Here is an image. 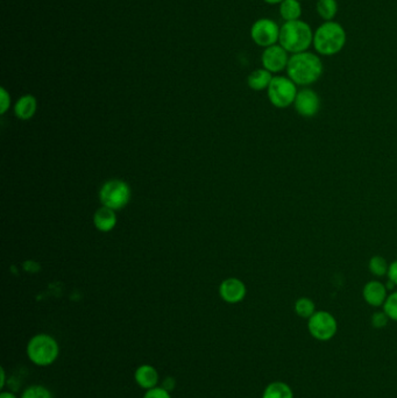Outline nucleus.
<instances>
[{
  "label": "nucleus",
  "mask_w": 397,
  "mask_h": 398,
  "mask_svg": "<svg viewBox=\"0 0 397 398\" xmlns=\"http://www.w3.org/2000/svg\"><path fill=\"white\" fill-rule=\"evenodd\" d=\"M286 71V76L297 87H309L319 80L324 72V65L317 53L308 50L291 55Z\"/></svg>",
  "instance_id": "f257e3e1"
},
{
  "label": "nucleus",
  "mask_w": 397,
  "mask_h": 398,
  "mask_svg": "<svg viewBox=\"0 0 397 398\" xmlns=\"http://www.w3.org/2000/svg\"><path fill=\"white\" fill-rule=\"evenodd\" d=\"M348 34L343 25L332 21H324L313 32V47L319 56H334L344 49Z\"/></svg>",
  "instance_id": "f03ea898"
},
{
  "label": "nucleus",
  "mask_w": 397,
  "mask_h": 398,
  "mask_svg": "<svg viewBox=\"0 0 397 398\" xmlns=\"http://www.w3.org/2000/svg\"><path fill=\"white\" fill-rule=\"evenodd\" d=\"M313 27L304 20H295L283 23L280 30L279 45L291 54L303 53L313 47Z\"/></svg>",
  "instance_id": "7ed1b4c3"
},
{
  "label": "nucleus",
  "mask_w": 397,
  "mask_h": 398,
  "mask_svg": "<svg viewBox=\"0 0 397 398\" xmlns=\"http://www.w3.org/2000/svg\"><path fill=\"white\" fill-rule=\"evenodd\" d=\"M61 349L58 340L47 333L35 334L26 346L28 360L38 367H49L60 357Z\"/></svg>",
  "instance_id": "20e7f679"
},
{
  "label": "nucleus",
  "mask_w": 397,
  "mask_h": 398,
  "mask_svg": "<svg viewBox=\"0 0 397 398\" xmlns=\"http://www.w3.org/2000/svg\"><path fill=\"white\" fill-rule=\"evenodd\" d=\"M298 87L288 76L275 75L267 89L269 102L276 109H288L294 105Z\"/></svg>",
  "instance_id": "39448f33"
},
{
  "label": "nucleus",
  "mask_w": 397,
  "mask_h": 398,
  "mask_svg": "<svg viewBox=\"0 0 397 398\" xmlns=\"http://www.w3.org/2000/svg\"><path fill=\"white\" fill-rule=\"evenodd\" d=\"M131 188L122 179H110L100 190V203L103 206L118 211L131 201Z\"/></svg>",
  "instance_id": "423d86ee"
},
{
  "label": "nucleus",
  "mask_w": 397,
  "mask_h": 398,
  "mask_svg": "<svg viewBox=\"0 0 397 398\" xmlns=\"http://www.w3.org/2000/svg\"><path fill=\"white\" fill-rule=\"evenodd\" d=\"M308 331L318 342H328L338 332V322L332 313L321 310L308 319Z\"/></svg>",
  "instance_id": "0eeeda50"
},
{
  "label": "nucleus",
  "mask_w": 397,
  "mask_h": 398,
  "mask_svg": "<svg viewBox=\"0 0 397 398\" xmlns=\"http://www.w3.org/2000/svg\"><path fill=\"white\" fill-rule=\"evenodd\" d=\"M281 26L271 18H260L251 27V38L256 46L268 48L279 43Z\"/></svg>",
  "instance_id": "6e6552de"
},
{
  "label": "nucleus",
  "mask_w": 397,
  "mask_h": 398,
  "mask_svg": "<svg viewBox=\"0 0 397 398\" xmlns=\"http://www.w3.org/2000/svg\"><path fill=\"white\" fill-rule=\"evenodd\" d=\"M291 54L288 53L281 45L276 43L274 46L264 48L261 55V65L262 68L266 69L268 71L274 74L286 70L288 63H289Z\"/></svg>",
  "instance_id": "1a4fd4ad"
},
{
  "label": "nucleus",
  "mask_w": 397,
  "mask_h": 398,
  "mask_svg": "<svg viewBox=\"0 0 397 398\" xmlns=\"http://www.w3.org/2000/svg\"><path fill=\"white\" fill-rule=\"evenodd\" d=\"M321 105L319 95L311 87H302L301 90H298L297 96L295 99L294 107L301 117H316L321 110Z\"/></svg>",
  "instance_id": "9d476101"
},
{
  "label": "nucleus",
  "mask_w": 397,
  "mask_h": 398,
  "mask_svg": "<svg viewBox=\"0 0 397 398\" xmlns=\"http://www.w3.org/2000/svg\"><path fill=\"white\" fill-rule=\"evenodd\" d=\"M219 295L226 303L238 304L245 300L247 295V288L241 280L231 277L222 282L219 287Z\"/></svg>",
  "instance_id": "9b49d317"
},
{
  "label": "nucleus",
  "mask_w": 397,
  "mask_h": 398,
  "mask_svg": "<svg viewBox=\"0 0 397 398\" xmlns=\"http://www.w3.org/2000/svg\"><path fill=\"white\" fill-rule=\"evenodd\" d=\"M363 300L371 307H383V304H385L387 297H388V290H387L386 285H383L382 282L378 281V280H372V281L367 282L363 289Z\"/></svg>",
  "instance_id": "f8f14e48"
},
{
  "label": "nucleus",
  "mask_w": 397,
  "mask_h": 398,
  "mask_svg": "<svg viewBox=\"0 0 397 398\" xmlns=\"http://www.w3.org/2000/svg\"><path fill=\"white\" fill-rule=\"evenodd\" d=\"M134 381L144 390H149L159 386L160 374L152 364H144L135 369Z\"/></svg>",
  "instance_id": "ddd939ff"
},
{
  "label": "nucleus",
  "mask_w": 397,
  "mask_h": 398,
  "mask_svg": "<svg viewBox=\"0 0 397 398\" xmlns=\"http://www.w3.org/2000/svg\"><path fill=\"white\" fill-rule=\"evenodd\" d=\"M93 224L98 231L104 233L112 231L117 225V214L115 210L106 206L100 208L93 214Z\"/></svg>",
  "instance_id": "4468645a"
},
{
  "label": "nucleus",
  "mask_w": 397,
  "mask_h": 398,
  "mask_svg": "<svg viewBox=\"0 0 397 398\" xmlns=\"http://www.w3.org/2000/svg\"><path fill=\"white\" fill-rule=\"evenodd\" d=\"M38 110V100L34 96L23 95L18 99L14 107V113L21 120H30Z\"/></svg>",
  "instance_id": "2eb2a0df"
},
{
  "label": "nucleus",
  "mask_w": 397,
  "mask_h": 398,
  "mask_svg": "<svg viewBox=\"0 0 397 398\" xmlns=\"http://www.w3.org/2000/svg\"><path fill=\"white\" fill-rule=\"evenodd\" d=\"M274 75L264 68L256 69L247 77V85L253 91H264L271 85Z\"/></svg>",
  "instance_id": "dca6fc26"
},
{
  "label": "nucleus",
  "mask_w": 397,
  "mask_h": 398,
  "mask_svg": "<svg viewBox=\"0 0 397 398\" xmlns=\"http://www.w3.org/2000/svg\"><path fill=\"white\" fill-rule=\"evenodd\" d=\"M280 16L282 18L284 23L288 21H295L302 18L303 8L302 3L298 0H283L279 5Z\"/></svg>",
  "instance_id": "f3484780"
},
{
  "label": "nucleus",
  "mask_w": 397,
  "mask_h": 398,
  "mask_svg": "<svg viewBox=\"0 0 397 398\" xmlns=\"http://www.w3.org/2000/svg\"><path fill=\"white\" fill-rule=\"evenodd\" d=\"M261 398H294V391L286 382L274 381L264 388Z\"/></svg>",
  "instance_id": "a211bd4d"
},
{
  "label": "nucleus",
  "mask_w": 397,
  "mask_h": 398,
  "mask_svg": "<svg viewBox=\"0 0 397 398\" xmlns=\"http://www.w3.org/2000/svg\"><path fill=\"white\" fill-rule=\"evenodd\" d=\"M316 11L323 21H332L338 14L339 5L337 0H317Z\"/></svg>",
  "instance_id": "6ab92c4d"
},
{
  "label": "nucleus",
  "mask_w": 397,
  "mask_h": 398,
  "mask_svg": "<svg viewBox=\"0 0 397 398\" xmlns=\"http://www.w3.org/2000/svg\"><path fill=\"white\" fill-rule=\"evenodd\" d=\"M295 313L299 318L309 319L311 316L317 311L316 304L309 297H299L294 304Z\"/></svg>",
  "instance_id": "aec40b11"
},
{
  "label": "nucleus",
  "mask_w": 397,
  "mask_h": 398,
  "mask_svg": "<svg viewBox=\"0 0 397 398\" xmlns=\"http://www.w3.org/2000/svg\"><path fill=\"white\" fill-rule=\"evenodd\" d=\"M368 269H370L373 276H386L387 274H388V269H389V263L381 255H374V256H372L371 260L368 262Z\"/></svg>",
  "instance_id": "412c9836"
},
{
  "label": "nucleus",
  "mask_w": 397,
  "mask_h": 398,
  "mask_svg": "<svg viewBox=\"0 0 397 398\" xmlns=\"http://www.w3.org/2000/svg\"><path fill=\"white\" fill-rule=\"evenodd\" d=\"M20 398H54V395L49 388L43 384H32L21 393Z\"/></svg>",
  "instance_id": "4be33fe9"
},
{
  "label": "nucleus",
  "mask_w": 397,
  "mask_h": 398,
  "mask_svg": "<svg viewBox=\"0 0 397 398\" xmlns=\"http://www.w3.org/2000/svg\"><path fill=\"white\" fill-rule=\"evenodd\" d=\"M382 307L390 320L397 322V290L388 295L386 302Z\"/></svg>",
  "instance_id": "5701e85b"
},
{
  "label": "nucleus",
  "mask_w": 397,
  "mask_h": 398,
  "mask_svg": "<svg viewBox=\"0 0 397 398\" xmlns=\"http://www.w3.org/2000/svg\"><path fill=\"white\" fill-rule=\"evenodd\" d=\"M390 319L388 318V316L385 313V311L375 312L374 315L372 316V325L375 329H383V327H387V324L389 322Z\"/></svg>",
  "instance_id": "b1692460"
},
{
  "label": "nucleus",
  "mask_w": 397,
  "mask_h": 398,
  "mask_svg": "<svg viewBox=\"0 0 397 398\" xmlns=\"http://www.w3.org/2000/svg\"><path fill=\"white\" fill-rule=\"evenodd\" d=\"M142 398H172V395L168 390H166L161 386L146 390L145 395Z\"/></svg>",
  "instance_id": "393cba45"
},
{
  "label": "nucleus",
  "mask_w": 397,
  "mask_h": 398,
  "mask_svg": "<svg viewBox=\"0 0 397 398\" xmlns=\"http://www.w3.org/2000/svg\"><path fill=\"white\" fill-rule=\"evenodd\" d=\"M10 105H11V96L5 87H0V113H6Z\"/></svg>",
  "instance_id": "a878e982"
},
{
  "label": "nucleus",
  "mask_w": 397,
  "mask_h": 398,
  "mask_svg": "<svg viewBox=\"0 0 397 398\" xmlns=\"http://www.w3.org/2000/svg\"><path fill=\"white\" fill-rule=\"evenodd\" d=\"M388 280L393 282L394 285L397 287V260L389 263V269H388Z\"/></svg>",
  "instance_id": "bb28decb"
},
{
  "label": "nucleus",
  "mask_w": 397,
  "mask_h": 398,
  "mask_svg": "<svg viewBox=\"0 0 397 398\" xmlns=\"http://www.w3.org/2000/svg\"><path fill=\"white\" fill-rule=\"evenodd\" d=\"M161 387L164 388L166 390H168L169 393H172L176 388V379L172 377V376H168L162 381L161 383Z\"/></svg>",
  "instance_id": "cd10ccee"
},
{
  "label": "nucleus",
  "mask_w": 397,
  "mask_h": 398,
  "mask_svg": "<svg viewBox=\"0 0 397 398\" xmlns=\"http://www.w3.org/2000/svg\"><path fill=\"white\" fill-rule=\"evenodd\" d=\"M6 371L4 367L0 368V389L4 390L5 386H6Z\"/></svg>",
  "instance_id": "c85d7f7f"
},
{
  "label": "nucleus",
  "mask_w": 397,
  "mask_h": 398,
  "mask_svg": "<svg viewBox=\"0 0 397 398\" xmlns=\"http://www.w3.org/2000/svg\"><path fill=\"white\" fill-rule=\"evenodd\" d=\"M0 398H20L16 396L14 393H12V391L8 390H3L1 391V394H0Z\"/></svg>",
  "instance_id": "c756f323"
},
{
  "label": "nucleus",
  "mask_w": 397,
  "mask_h": 398,
  "mask_svg": "<svg viewBox=\"0 0 397 398\" xmlns=\"http://www.w3.org/2000/svg\"><path fill=\"white\" fill-rule=\"evenodd\" d=\"M264 1L268 5H280L283 0H264Z\"/></svg>",
  "instance_id": "7c9ffc66"
},
{
  "label": "nucleus",
  "mask_w": 397,
  "mask_h": 398,
  "mask_svg": "<svg viewBox=\"0 0 397 398\" xmlns=\"http://www.w3.org/2000/svg\"><path fill=\"white\" fill-rule=\"evenodd\" d=\"M298 1H301V3H302V1H304V0H298Z\"/></svg>",
  "instance_id": "2f4dec72"
}]
</instances>
